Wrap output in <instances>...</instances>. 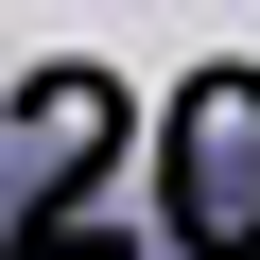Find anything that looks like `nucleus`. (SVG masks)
Returning <instances> with one entry per match:
<instances>
[{
	"label": "nucleus",
	"mask_w": 260,
	"mask_h": 260,
	"mask_svg": "<svg viewBox=\"0 0 260 260\" xmlns=\"http://www.w3.org/2000/svg\"><path fill=\"white\" fill-rule=\"evenodd\" d=\"M156 174H174V225H191L208 260H243V243H260V70H208V87L174 104Z\"/></svg>",
	"instance_id": "f257e3e1"
},
{
	"label": "nucleus",
	"mask_w": 260,
	"mask_h": 260,
	"mask_svg": "<svg viewBox=\"0 0 260 260\" xmlns=\"http://www.w3.org/2000/svg\"><path fill=\"white\" fill-rule=\"evenodd\" d=\"M104 139H121L104 87H35V156H104Z\"/></svg>",
	"instance_id": "f03ea898"
}]
</instances>
